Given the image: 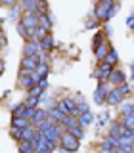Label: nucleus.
Masks as SVG:
<instances>
[{"label":"nucleus","instance_id":"nucleus-1","mask_svg":"<svg viewBox=\"0 0 134 153\" xmlns=\"http://www.w3.org/2000/svg\"><path fill=\"white\" fill-rule=\"evenodd\" d=\"M38 75L35 73V71H25V69H19V86L21 88H25L27 92L29 90H33L35 86L38 84Z\"/></svg>","mask_w":134,"mask_h":153},{"label":"nucleus","instance_id":"nucleus-2","mask_svg":"<svg viewBox=\"0 0 134 153\" xmlns=\"http://www.w3.org/2000/svg\"><path fill=\"white\" fill-rule=\"evenodd\" d=\"M115 6V0H98V6L94 10V17L98 19H109V12Z\"/></svg>","mask_w":134,"mask_h":153},{"label":"nucleus","instance_id":"nucleus-3","mask_svg":"<svg viewBox=\"0 0 134 153\" xmlns=\"http://www.w3.org/2000/svg\"><path fill=\"white\" fill-rule=\"evenodd\" d=\"M113 73V65H109V63H100L96 69L92 71V79H98L100 82H107L109 80V76H111Z\"/></svg>","mask_w":134,"mask_h":153},{"label":"nucleus","instance_id":"nucleus-4","mask_svg":"<svg viewBox=\"0 0 134 153\" xmlns=\"http://www.w3.org/2000/svg\"><path fill=\"white\" fill-rule=\"evenodd\" d=\"M109 84L107 82H100L98 84V88H96V92H94V102L98 103V105H103V103H107V96H109Z\"/></svg>","mask_w":134,"mask_h":153},{"label":"nucleus","instance_id":"nucleus-5","mask_svg":"<svg viewBox=\"0 0 134 153\" xmlns=\"http://www.w3.org/2000/svg\"><path fill=\"white\" fill-rule=\"evenodd\" d=\"M60 146H63V147H67L69 151H77L79 149V138L77 136H73L71 132H63V136H61V140H60Z\"/></svg>","mask_w":134,"mask_h":153},{"label":"nucleus","instance_id":"nucleus-6","mask_svg":"<svg viewBox=\"0 0 134 153\" xmlns=\"http://www.w3.org/2000/svg\"><path fill=\"white\" fill-rule=\"evenodd\" d=\"M109 50H111V44H109V40H103L102 44H100V46L94 50L96 59H98L100 63H103V61H105V57H107V54H109Z\"/></svg>","mask_w":134,"mask_h":153},{"label":"nucleus","instance_id":"nucleus-7","mask_svg":"<svg viewBox=\"0 0 134 153\" xmlns=\"http://www.w3.org/2000/svg\"><path fill=\"white\" fill-rule=\"evenodd\" d=\"M38 57L36 56H23L21 57V67L19 69H25V71H35L36 67H38Z\"/></svg>","mask_w":134,"mask_h":153},{"label":"nucleus","instance_id":"nucleus-8","mask_svg":"<svg viewBox=\"0 0 134 153\" xmlns=\"http://www.w3.org/2000/svg\"><path fill=\"white\" fill-rule=\"evenodd\" d=\"M40 42L38 40H27L25 46H23V56H36L40 52Z\"/></svg>","mask_w":134,"mask_h":153},{"label":"nucleus","instance_id":"nucleus-9","mask_svg":"<svg viewBox=\"0 0 134 153\" xmlns=\"http://www.w3.org/2000/svg\"><path fill=\"white\" fill-rule=\"evenodd\" d=\"M123 98H124V96L121 94L119 86H113L111 92H109V96H107V103L109 105H121L123 103Z\"/></svg>","mask_w":134,"mask_h":153},{"label":"nucleus","instance_id":"nucleus-10","mask_svg":"<svg viewBox=\"0 0 134 153\" xmlns=\"http://www.w3.org/2000/svg\"><path fill=\"white\" fill-rule=\"evenodd\" d=\"M57 107H60L63 113H67V115H73V111L77 109V102H75L73 98H63V100L60 102V105H57Z\"/></svg>","mask_w":134,"mask_h":153},{"label":"nucleus","instance_id":"nucleus-11","mask_svg":"<svg viewBox=\"0 0 134 153\" xmlns=\"http://www.w3.org/2000/svg\"><path fill=\"white\" fill-rule=\"evenodd\" d=\"M107 82L113 84V86H121V84L127 82V75H124L123 71H119V69H113V73H111V76H109Z\"/></svg>","mask_w":134,"mask_h":153},{"label":"nucleus","instance_id":"nucleus-12","mask_svg":"<svg viewBox=\"0 0 134 153\" xmlns=\"http://www.w3.org/2000/svg\"><path fill=\"white\" fill-rule=\"evenodd\" d=\"M100 149H119V136L109 134V136L100 143Z\"/></svg>","mask_w":134,"mask_h":153},{"label":"nucleus","instance_id":"nucleus-13","mask_svg":"<svg viewBox=\"0 0 134 153\" xmlns=\"http://www.w3.org/2000/svg\"><path fill=\"white\" fill-rule=\"evenodd\" d=\"M23 8L19 6V4H16V6H12L10 8V13H8V19L10 21H16V23H19L21 21V17H23Z\"/></svg>","mask_w":134,"mask_h":153},{"label":"nucleus","instance_id":"nucleus-14","mask_svg":"<svg viewBox=\"0 0 134 153\" xmlns=\"http://www.w3.org/2000/svg\"><path fill=\"white\" fill-rule=\"evenodd\" d=\"M48 117H50V111H46V109H36V113H35V117H33L31 124L36 128L38 124H40V123H44Z\"/></svg>","mask_w":134,"mask_h":153},{"label":"nucleus","instance_id":"nucleus-15","mask_svg":"<svg viewBox=\"0 0 134 153\" xmlns=\"http://www.w3.org/2000/svg\"><path fill=\"white\" fill-rule=\"evenodd\" d=\"M19 6L23 8V12H36L38 0H19Z\"/></svg>","mask_w":134,"mask_h":153},{"label":"nucleus","instance_id":"nucleus-16","mask_svg":"<svg viewBox=\"0 0 134 153\" xmlns=\"http://www.w3.org/2000/svg\"><path fill=\"white\" fill-rule=\"evenodd\" d=\"M12 126H16V128H29V126H33V124L25 117H12Z\"/></svg>","mask_w":134,"mask_h":153},{"label":"nucleus","instance_id":"nucleus-17","mask_svg":"<svg viewBox=\"0 0 134 153\" xmlns=\"http://www.w3.org/2000/svg\"><path fill=\"white\" fill-rule=\"evenodd\" d=\"M60 124L65 128V130H69V128H73V126H77V124H79V117H75V115H67V117H65Z\"/></svg>","mask_w":134,"mask_h":153},{"label":"nucleus","instance_id":"nucleus-18","mask_svg":"<svg viewBox=\"0 0 134 153\" xmlns=\"http://www.w3.org/2000/svg\"><path fill=\"white\" fill-rule=\"evenodd\" d=\"M96 121V117H94V115L92 113H83V115H80V117H79V124H80V126H83V128H86V126H90V124H92Z\"/></svg>","mask_w":134,"mask_h":153},{"label":"nucleus","instance_id":"nucleus-19","mask_svg":"<svg viewBox=\"0 0 134 153\" xmlns=\"http://www.w3.org/2000/svg\"><path fill=\"white\" fill-rule=\"evenodd\" d=\"M65 117H67V113H63L60 107H52V109H50V119H54L56 123H61Z\"/></svg>","mask_w":134,"mask_h":153},{"label":"nucleus","instance_id":"nucleus-20","mask_svg":"<svg viewBox=\"0 0 134 153\" xmlns=\"http://www.w3.org/2000/svg\"><path fill=\"white\" fill-rule=\"evenodd\" d=\"M54 25V13H44V16H40V27H46V29H52Z\"/></svg>","mask_w":134,"mask_h":153},{"label":"nucleus","instance_id":"nucleus-21","mask_svg":"<svg viewBox=\"0 0 134 153\" xmlns=\"http://www.w3.org/2000/svg\"><path fill=\"white\" fill-rule=\"evenodd\" d=\"M54 46H56V42H54V38H52V35H48L44 40L40 42V48L44 52H50V50H54Z\"/></svg>","mask_w":134,"mask_h":153},{"label":"nucleus","instance_id":"nucleus-22","mask_svg":"<svg viewBox=\"0 0 134 153\" xmlns=\"http://www.w3.org/2000/svg\"><path fill=\"white\" fill-rule=\"evenodd\" d=\"M117 61H119V54H117V50H109V54H107V57H105V63H109V65H117Z\"/></svg>","mask_w":134,"mask_h":153},{"label":"nucleus","instance_id":"nucleus-23","mask_svg":"<svg viewBox=\"0 0 134 153\" xmlns=\"http://www.w3.org/2000/svg\"><path fill=\"white\" fill-rule=\"evenodd\" d=\"M25 107H27V103H16V105L12 107V115H13V117H23Z\"/></svg>","mask_w":134,"mask_h":153},{"label":"nucleus","instance_id":"nucleus-24","mask_svg":"<svg viewBox=\"0 0 134 153\" xmlns=\"http://www.w3.org/2000/svg\"><path fill=\"white\" fill-rule=\"evenodd\" d=\"M48 35H50V29H46V27H36V38H35V40L42 42Z\"/></svg>","mask_w":134,"mask_h":153},{"label":"nucleus","instance_id":"nucleus-25","mask_svg":"<svg viewBox=\"0 0 134 153\" xmlns=\"http://www.w3.org/2000/svg\"><path fill=\"white\" fill-rule=\"evenodd\" d=\"M35 73L38 75V79H46V75H48V63H38V67L35 69Z\"/></svg>","mask_w":134,"mask_h":153},{"label":"nucleus","instance_id":"nucleus-26","mask_svg":"<svg viewBox=\"0 0 134 153\" xmlns=\"http://www.w3.org/2000/svg\"><path fill=\"white\" fill-rule=\"evenodd\" d=\"M23 130H25V128H16V126H12V128H10V134H12L13 140L21 142V140H23Z\"/></svg>","mask_w":134,"mask_h":153},{"label":"nucleus","instance_id":"nucleus-27","mask_svg":"<svg viewBox=\"0 0 134 153\" xmlns=\"http://www.w3.org/2000/svg\"><path fill=\"white\" fill-rule=\"evenodd\" d=\"M121 115L127 117V115H134V103H121Z\"/></svg>","mask_w":134,"mask_h":153},{"label":"nucleus","instance_id":"nucleus-28","mask_svg":"<svg viewBox=\"0 0 134 153\" xmlns=\"http://www.w3.org/2000/svg\"><path fill=\"white\" fill-rule=\"evenodd\" d=\"M67 132H71V134H73V136H77V138H79V140H80V138H84V128L80 126V124H77V126L69 128V130H67Z\"/></svg>","mask_w":134,"mask_h":153},{"label":"nucleus","instance_id":"nucleus-29","mask_svg":"<svg viewBox=\"0 0 134 153\" xmlns=\"http://www.w3.org/2000/svg\"><path fill=\"white\" fill-rule=\"evenodd\" d=\"M25 103L29 107H38V103H40V98H36V96H27Z\"/></svg>","mask_w":134,"mask_h":153},{"label":"nucleus","instance_id":"nucleus-30","mask_svg":"<svg viewBox=\"0 0 134 153\" xmlns=\"http://www.w3.org/2000/svg\"><path fill=\"white\" fill-rule=\"evenodd\" d=\"M35 113H36V107H25V113H23V117L29 119V121H33V117H35Z\"/></svg>","mask_w":134,"mask_h":153},{"label":"nucleus","instance_id":"nucleus-31","mask_svg":"<svg viewBox=\"0 0 134 153\" xmlns=\"http://www.w3.org/2000/svg\"><path fill=\"white\" fill-rule=\"evenodd\" d=\"M109 123V115L107 113H100L98 115V126H105Z\"/></svg>","mask_w":134,"mask_h":153},{"label":"nucleus","instance_id":"nucleus-32","mask_svg":"<svg viewBox=\"0 0 134 153\" xmlns=\"http://www.w3.org/2000/svg\"><path fill=\"white\" fill-rule=\"evenodd\" d=\"M29 96H36V98H42V96H44V90H42L40 86L36 84L33 90H29Z\"/></svg>","mask_w":134,"mask_h":153},{"label":"nucleus","instance_id":"nucleus-33","mask_svg":"<svg viewBox=\"0 0 134 153\" xmlns=\"http://www.w3.org/2000/svg\"><path fill=\"white\" fill-rule=\"evenodd\" d=\"M96 23H98V17H88L84 21V27L88 29V27H96Z\"/></svg>","mask_w":134,"mask_h":153},{"label":"nucleus","instance_id":"nucleus-34","mask_svg":"<svg viewBox=\"0 0 134 153\" xmlns=\"http://www.w3.org/2000/svg\"><path fill=\"white\" fill-rule=\"evenodd\" d=\"M90 111V107H88V103H84V102H80L79 103V113L80 115H83V113H88ZM80 115H79V117H80Z\"/></svg>","mask_w":134,"mask_h":153},{"label":"nucleus","instance_id":"nucleus-35","mask_svg":"<svg viewBox=\"0 0 134 153\" xmlns=\"http://www.w3.org/2000/svg\"><path fill=\"white\" fill-rule=\"evenodd\" d=\"M119 90H121V94H123V96H128V94H130V86H128L127 82L119 86Z\"/></svg>","mask_w":134,"mask_h":153},{"label":"nucleus","instance_id":"nucleus-36","mask_svg":"<svg viewBox=\"0 0 134 153\" xmlns=\"http://www.w3.org/2000/svg\"><path fill=\"white\" fill-rule=\"evenodd\" d=\"M127 25H128V27H130V29L134 27V13H130V16H128V17H127Z\"/></svg>","mask_w":134,"mask_h":153},{"label":"nucleus","instance_id":"nucleus-37","mask_svg":"<svg viewBox=\"0 0 134 153\" xmlns=\"http://www.w3.org/2000/svg\"><path fill=\"white\" fill-rule=\"evenodd\" d=\"M38 86H40L42 90H46V88H48V80H46V79H40V80H38Z\"/></svg>","mask_w":134,"mask_h":153},{"label":"nucleus","instance_id":"nucleus-38","mask_svg":"<svg viewBox=\"0 0 134 153\" xmlns=\"http://www.w3.org/2000/svg\"><path fill=\"white\" fill-rule=\"evenodd\" d=\"M117 10H119V4H117V2H115V6L111 8V12H109V19H111V17L115 16V13H117Z\"/></svg>","mask_w":134,"mask_h":153},{"label":"nucleus","instance_id":"nucleus-39","mask_svg":"<svg viewBox=\"0 0 134 153\" xmlns=\"http://www.w3.org/2000/svg\"><path fill=\"white\" fill-rule=\"evenodd\" d=\"M60 153H73V151H69L67 147H63V146H60Z\"/></svg>","mask_w":134,"mask_h":153},{"label":"nucleus","instance_id":"nucleus-40","mask_svg":"<svg viewBox=\"0 0 134 153\" xmlns=\"http://www.w3.org/2000/svg\"><path fill=\"white\" fill-rule=\"evenodd\" d=\"M117 153H132V151H130V149H124V147H119Z\"/></svg>","mask_w":134,"mask_h":153},{"label":"nucleus","instance_id":"nucleus-41","mask_svg":"<svg viewBox=\"0 0 134 153\" xmlns=\"http://www.w3.org/2000/svg\"><path fill=\"white\" fill-rule=\"evenodd\" d=\"M6 44H8V38H6V35L2 33V46H6Z\"/></svg>","mask_w":134,"mask_h":153},{"label":"nucleus","instance_id":"nucleus-42","mask_svg":"<svg viewBox=\"0 0 134 153\" xmlns=\"http://www.w3.org/2000/svg\"><path fill=\"white\" fill-rule=\"evenodd\" d=\"M38 153H54V149H42V151H38Z\"/></svg>","mask_w":134,"mask_h":153},{"label":"nucleus","instance_id":"nucleus-43","mask_svg":"<svg viewBox=\"0 0 134 153\" xmlns=\"http://www.w3.org/2000/svg\"><path fill=\"white\" fill-rule=\"evenodd\" d=\"M130 69H132V73H134V61H132V63H130Z\"/></svg>","mask_w":134,"mask_h":153},{"label":"nucleus","instance_id":"nucleus-44","mask_svg":"<svg viewBox=\"0 0 134 153\" xmlns=\"http://www.w3.org/2000/svg\"><path fill=\"white\" fill-rule=\"evenodd\" d=\"M132 153H134V146H132Z\"/></svg>","mask_w":134,"mask_h":153},{"label":"nucleus","instance_id":"nucleus-45","mask_svg":"<svg viewBox=\"0 0 134 153\" xmlns=\"http://www.w3.org/2000/svg\"><path fill=\"white\" fill-rule=\"evenodd\" d=\"M132 33H134V27H132Z\"/></svg>","mask_w":134,"mask_h":153},{"label":"nucleus","instance_id":"nucleus-46","mask_svg":"<svg viewBox=\"0 0 134 153\" xmlns=\"http://www.w3.org/2000/svg\"><path fill=\"white\" fill-rule=\"evenodd\" d=\"M100 153H102V151H100Z\"/></svg>","mask_w":134,"mask_h":153}]
</instances>
